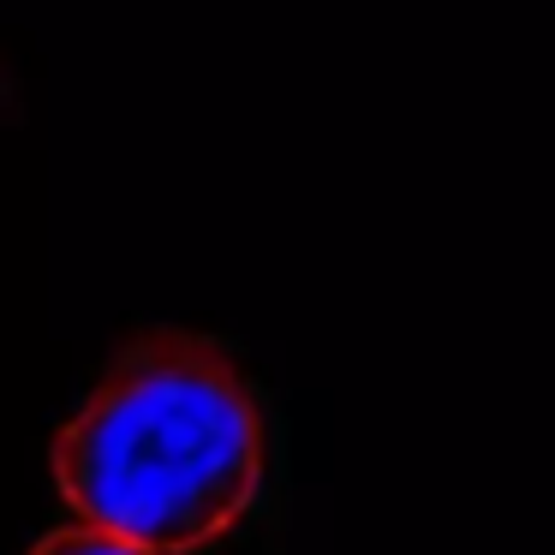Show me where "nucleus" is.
I'll use <instances>...</instances> for the list:
<instances>
[{"mask_svg": "<svg viewBox=\"0 0 555 555\" xmlns=\"http://www.w3.org/2000/svg\"><path fill=\"white\" fill-rule=\"evenodd\" d=\"M30 555H150V550H138L126 538H108L96 526H66V531H49Z\"/></svg>", "mask_w": 555, "mask_h": 555, "instance_id": "obj_2", "label": "nucleus"}, {"mask_svg": "<svg viewBox=\"0 0 555 555\" xmlns=\"http://www.w3.org/2000/svg\"><path fill=\"white\" fill-rule=\"evenodd\" d=\"M269 424L228 340L150 328L54 436V483L85 526L150 555H197L251 519Z\"/></svg>", "mask_w": 555, "mask_h": 555, "instance_id": "obj_1", "label": "nucleus"}]
</instances>
